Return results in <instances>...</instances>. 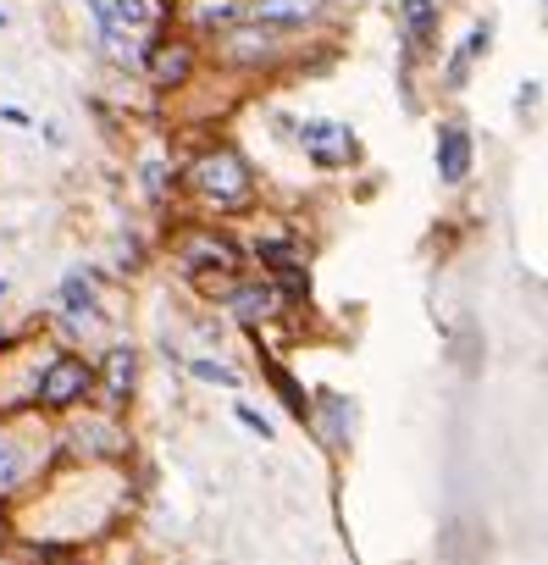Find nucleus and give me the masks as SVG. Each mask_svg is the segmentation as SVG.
<instances>
[{
	"label": "nucleus",
	"mask_w": 548,
	"mask_h": 565,
	"mask_svg": "<svg viewBox=\"0 0 548 565\" xmlns=\"http://www.w3.org/2000/svg\"><path fill=\"white\" fill-rule=\"evenodd\" d=\"M84 7H89V18H100V12H106V0H84Z\"/></svg>",
	"instance_id": "obj_23"
},
{
	"label": "nucleus",
	"mask_w": 548,
	"mask_h": 565,
	"mask_svg": "<svg viewBox=\"0 0 548 565\" xmlns=\"http://www.w3.org/2000/svg\"><path fill=\"white\" fill-rule=\"evenodd\" d=\"M487 45H493V23H487V18H476V23H471V34H465V45L449 56V73H443V78H449V89H460V84L471 78V67L487 56Z\"/></svg>",
	"instance_id": "obj_17"
},
{
	"label": "nucleus",
	"mask_w": 548,
	"mask_h": 565,
	"mask_svg": "<svg viewBox=\"0 0 548 565\" xmlns=\"http://www.w3.org/2000/svg\"><path fill=\"white\" fill-rule=\"evenodd\" d=\"M172 23H178L189 40H222V34H233L238 23H249V0H178Z\"/></svg>",
	"instance_id": "obj_9"
},
{
	"label": "nucleus",
	"mask_w": 548,
	"mask_h": 565,
	"mask_svg": "<svg viewBox=\"0 0 548 565\" xmlns=\"http://www.w3.org/2000/svg\"><path fill=\"white\" fill-rule=\"evenodd\" d=\"M260 372H266V383H271V388H278V399L289 405V416H294L300 427H311V388H300V377H294L289 366H278L271 355L260 361Z\"/></svg>",
	"instance_id": "obj_16"
},
{
	"label": "nucleus",
	"mask_w": 548,
	"mask_h": 565,
	"mask_svg": "<svg viewBox=\"0 0 548 565\" xmlns=\"http://www.w3.org/2000/svg\"><path fill=\"white\" fill-rule=\"evenodd\" d=\"M537 95H542V84H520V100H515V106H520V117H531Z\"/></svg>",
	"instance_id": "obj_22"
},
{
	"label": "nucleus",
	"mask_w": 548,
	"mask_h": 565,
	"mask_svg": "<svg viewBox=\"0 0 548 565\" xmlns=\"http://www.w3.org/2000/svg\"><path fill=\"white\" fill-rule=\"evenodd\" d=\"M133 388H139V350L133 344H111L100 361H95V394L106 399L100 411H122L128 399H133Z\"/></svg>",
	"instance_id": "obj_10"
},
{
	"label": "nucleus",
	"mask_w": 548,
	"mask_h": 565,
	"mask_svg": "<svg viewBox=\"0 0 548 565\" xmlns=\"http://www.w3.org/2000/svg\"><path fill=\"white\" fill-rule=\"evenodd\" d=\"M311 427H322V438H327L333 449H350V433H355L350 399L333 394V388H316V394H311Z\"/></svg>",
	"instance_id": "obj_14"
},
{
	"label": "nucleus",
	"mask_w": 548,
	"mask_h": 565,
	"mask_svg": "<svg viewBox=\"0 0 548 565\" xmlns=\"http://www.w3.org/2000/svg\"><path fill=\"white\" fill-rule=\"evenodd\" d=\"M7 295H12V282H7V277H0V300H7Z\"/></svg>",
	"instance_id": "obj_24"
},
{
	"label": "nucleus",
	"mask_w": 548,
	"mask_h": 565,
	"mask_svg": "<svg viewBox=\"0 0 548 565\" xmlns=\"http://www.w3.org/2000/svg\"><path fill=\"white\" fill-rule=\"evenodd\" d=\"M542 12H548V0H542Z\"/></svg>",
	"instance_id": "obj_26"
},
{
	"label": "nucleus",
	"mask_w": 548,
	"mask_h": 565,
	"mask_svg": "<svg viewBox=\"0 0 548 565\" xmlns=\"http://www.w3.org/2000/svg\"><path fill=\"white\" fill-rule=\"evenodd\" d=\"M7 23H12V18H7V12H0V29H7Z\"/></svg>",
	"instance_id": "obj_25"
},
{
	"label": "nucleus",
	"mask_w": 548,
	"mask_h": 565,
	"mask_svg": "<svg viewBox=\"0 0 548 565\" xmlns=\"http://www.w3.org/2000/svg\"><path fill=\"white\" fill-rule=\"evenodd\" d=\"M139 73L150 78V89H155V95H178V89H189V84H194V73H200V40H189L183 29L155 34V40L144 45Z\"/></svg>",
	"instance_id": "obj_4"
},
{
	"label": "nucleus",
	"mask_w": 548,
	"mask_h": 565,
	"mask_svg": "<svg viewBox=\"0 0 548 565\" xmlns=\"http://www.w3.org/2000/svg\"><path fill=\"white\" fill-rule=\"evenodd\" d=\"M249 18L278 34H300L327 18V0H249Z\"/></svg>",
	"instance_id": "obj_12"
},
{
	"label": "nucleus",
	"mask_w": 548,
	"mask_h": 565,
	"mask_svg": "<svg viewBox=\"0 0 548 565\" xmlns=\"http://www.w3.org/2000/svg\"><path fill=\"white\" fill-rule=\"evenodd\" d=\"M222 306H227V317L238 322V328H271V322H283L289 317V300H283V289H278V282H266V277H238L233 282V289L222 295Z\"/></svg>",
	"instance_id": "obj_8"
},
{
	"label": "nucleus",
	"mask_w": 548,
	"mask_h": 565,
	"mask_svg": "<svg viewBox=\"0 0 548 565\" xmlns=\"http://www.w3.org/2000/svg\"><path fill=\"white\" fill-rule=\"evenodd\" d=\"M95 399V361L84 350H51L34 377V416H78Z\"/></svg>",
	"instance_id": "obj_2"
},
{
	"label": "nucleus",
	"mask_w": 548,
	"mask_h": 565,
	"mask_svg": "<svg viewBox=\"0 0 548 565\" xmlns=\"http://www.w3.org/2000/svg\"><path fill=\"white\" fill-rule=\"evenodd\" d=\"M139 178H144V200H166V194L178 189V172H172L166 161H144Z\"/></svg>",
	"instance_id": "obj_19"
},
{
	"label": "nucleus",
	"mask_w": 548,
	"mask_h": 565,
	"mask_svg": "<svg viewBox=\"0 0 548 565\" xmlns=\"http://www.w3.org/2000/svg\"><path fill=\"white\" fill-rule=\"evenodd\" d=\"M178 189H183L189 200H200L205 211L233 216V211H249V205H255V167L244 161L238 145L216 139V145L194 150V156L178 167Z\"/></svg>",
	"instance_id": "obj_1"
},
{
	"label": "nucleus",
	"mask_w": 548,
	"mask_h": 565,
	"mask_svg": "<svg viewBox=\"0 0 548 565\" xmlns=\"http://www.w3.org/2000/svg\"><path fill=\"white\" fill-rule=\"evenodd\" d=\"M45 444H34L29 438V427H23V416H7L0 422V504H18L23 493H29V482L45 471Z\"/></svg>",
	"instance_id": "obj_5"
},
{
	"label": "nucleus",
	"mask_w": 548,
	"mask_h": 565,
	"mask_svg": "<svg viewBox=\"0 0 548 565\" xmlns=\"http://www.w3.org/2000/svg\"><path fill=\"white\" fill-rule=\"evenodd\" d=\"M172 255H178L183 277L211 282L216 295H227L233 282L244 277V244H238L227 227H189V233L172 244Z\"/></svg>",
	"instance_id": "obj_3"
},
{
	"label": "nucleus",
	"mask_w": 548,
	"mask_h": 565,
	"mask_svg": "<svg viewBox=\"0 0 548 565\" xmlns=\"http://www.w3.org/2000/svg\"><path fill=\"white\" fill-rule=\"evenodd\" d=\"M399 29H405V51L427 56L438 45V7L432 0H399Z\"/></svg>",
	"instance_id": "obj_15"
},
{
	"label": "nucleus",
	"mask_w": 548,
	"mask_h": 565,
	"mask_svg": "<svg viewBox=\"0 0 548 565\" xmlns=\"http://www.w3.org/2000/svg\"><path fill=\"white\" fill-rule=\"evenodd\" d=\"M12 543H18V521H12V510H7V504H0V554H7Z\"/></svg>",
	"instance_id": "obj_21"
},
{
	"label": "nucleus",
	"mask_w": 548,
	"mask_h": 565,
	"mask_svg": "<svg viewBox=\"0 0 548 565\" xmlns=\"http://www.w3.org/2000/svg\"><path fill=\"white\" fill-rule=\"evenodd\" d=\"M294 145L305 150V161L316 167V172H344V167H355L361 161V139H355V128L350 122H327V117H311V122H294Z\"/></svg>",
	"instance_id": "obj_7"
},
{
	"label": "nucleus",
	"mask_w": 548,
	"mask_h": 565,
	"mask_svg": "<svg viewBox=\"0 0 548 565\" xmlns=\"http://www.w3.org/2000/svg\"><path fill=\"white\" fill-rule=\"evenodd\" d=\"M56 311H62L67 328L95 322V317H100V271H89V266L67 271V277H62V289H56Z\"/></svg>",
	"instance_id": "obj_11"
},
{
	"label": "nucleus",
	"mask_w": 548,
	"mask_h": 565,
	"mask_svg": "<svg viewBox=\"0 0 548 565\" xmlns=\"http://www.w3.org/2000/svg\"><path fill=\"white\" fill-rule=\"evenodd\" d=\"M471 161H476L471 128H465V122H443V128H438V183H443V189H460V183L471 178Z\"/></svg>",
	"instance_id": "obj_13"
},
{
	"label": "nucleus",
	"mask_w": 548,
	"mask_h": 565,
	"mask_svg": "<svg viewBox=\"0 0 548 565\" xmlns=\"http://www.w3.org/2000/svg\"><path fill=\"white\" fill-rule=\"evenodd\" d=\"M233 422H238V427H249V433H255L260 444H271V438H278V427H271V422H266V416H260L255 405H244V399L233 405Z\"/></svg>",
	"instance_id": "obj_20"
},
{
	"label": "nucleus",
	"mask_w": 548,
	"mask_h": 565,
	"mask_svg": "<svg viewBox=\"0 0 548 565\" xmlns=\"http://www.w3.org/2000/svg\"><path fill=\"white\" fill-rule=\"evenodd\" d=\"M283 56H289V34L266 29V23H255V18L216 40V62L233 67V73H266V67H278Z\"/></svg>",
	"instance_id": "obj_6"
},
{
	"label": "nucleus",
	"mask_w": 548,
	"mask_h": 565,
	"mask_svg": "<svg viewBox=\"0 0 548 565\" xmlns=\"http://www.w3.org/2000/svg\"><path fill=\"white\" fill-rule=\"evenodd\" d=\"M183 372L194 377V383H211V388H244V372L238 366H227V361H216V355H189L183 361Z\"/></svg>",
	"instance_id": "obj_18"
}]
</instances>
